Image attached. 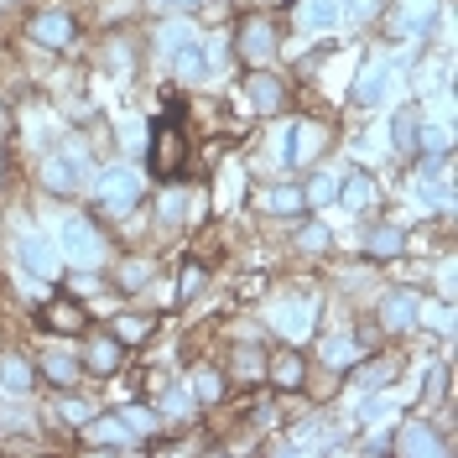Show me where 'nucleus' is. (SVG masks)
Wrapping results in <instances>:
<instances>
[{
    "instance_id": "27",
    "label": "nucleus",
    "mask_w": 458,
    "mask_h": 458,
    "mask_svg": "<svg viewBox=\"0 0 458 458\" xmlns=\"http://www.w3.org/2000/svg\"><path fill=\"white\" fill-rule=\"evenodd\" d=\"M302 199H308V203H328V199H339V182H334V172H318L313 182L302 188Z\"/></svg>"
},
{
    "instance_id": "38",
    "label": "nucleus",
    "mask_w": 458,
    "mask_h": 458,
    "mask_svg": "<svg viewBox=\"0 0 458 458\" xmlns=\"http://www.w3.org/2000/svg\"><path fill=\"white\" fill-rule=\"evenodd\" d=\"M125 57H136V53H131V47L114 37V42H110V63H114V68H125Z\"/></svg>"
},
{
    "instance_id": "3",
    "label": "nucleus",
    "mask_w": 458,
    "mask_h": 458,
    "mask_svg": "<svg viewBox=\"0 0 458 458\" xmlns=\"http://www.w3.org/2000/svg\"><path fill=\"white\" fill-rule=\"evenodd\" d=\"M63 245H68V256L84 260V266H94V260L105 256V240H99V229L89 225V219H68L63 225Z\"/></svg>"
},
{
    "instance_id": "2",
    "label": "nucleus",
    "mask_w": 458,
    "mask_h": 458,
    "mask_svg": "<svg viewBox=\"0 0 458 458\" xmlns=\"http://www.w3.org/2000/svg\"><path fill=\"white\" fill-rule=\"evenodd\" d=\"M188 162V136L177 125H157V141H151V167L157 172H177Z\"/></svg>"
},
{
    "instance_id": "24",
    "label": "nucleus",
    "mask_w": 458,
    "mask_h": 458,
    "mask_svg": "<svg viewBox=\"0 0 458 458\" xmlns=\"http://www.w3.org/2000/svg\"><path fill=\"white\" fill-rule=\"evenodd\" d=\"M84 428H89V422H84ZM89 437H94L99 448H131V443H125V422H94Z\"/></svg>"
},
{
    "instance_id": "36",
    "label": "nucleus",
    "mask_w": 458,
    "mask_h": 458,
    "mask_svg": "<svg viewBox=\"0 0 458 458\" xmlns=\"http://www.w3.org/2000/svg\"><path fill=\"white\" fill-rule=\"evenodd\" d=\"M182 214V193H162V219H177Z\"/></svg>"
},
{
    "instance_id": "23",
    "label": "nucleus",
    "mask_w": 458,
    "mask_h": 458,
    "mask_svg": "<svg viewBox=\"0 0 458 458\" xmlns=\"http://www.w3.org/2000/svg\"><path fill=\"white\" fill-rule=\"evenodd\" d=\"M271 380H276L282 391H292V386H302V360H297V354H282V360L271 365Z\"/></svg>"
},
{
    "instance_id": "33",
    "label": "nucleus",
    "mask_w": 458,
    "mask_h": 458,
    "mask_svg": "<svg viewBox=\"0 0 458 458\" xmlns=\"http://www.w3.org/2000/svg\"><path fill=\"white\" fill-rule=\"evenodd\" d=\"M120 286H131V292H136V286H146V260H131V266L120 271Z\"/></svg>"
},
{
    "instance_id": "15",
    "label": "nucleus",
    "mask_w": 458,
    "mask_h": 458,
    "mask_svg": "<svg viewBox=\"0 0 458 458\" xmlns=\"http://www.w3.org/2000/svg\"><path fill=\"white\" fill-rule=\"evenodd\" d=\"M260 208H266V214H302L308 199H302V188H266V193H260Z\"/></svg>"
},
{
    "instance_id": "13",
    "label": "nucleus",
    "mask_w": 458,
    "mask_h": 458,
    "mask_svg": "<svg viewBox=\"0 0 458 458\" xmlns=\"http://www.w3.org/2000/svg\"><path fill=\"white\" fill-rule=\"evenodd\" d=\"M89 370L94 375H114L120 370V339H110V334L89 339Z\"/></svg>"
},
{
    "instance_id": "26",
    "label": "nucleus",
    "mask_w": 458,
    "mask_h": 458,
    "mask_svg": "<svg viewBox=\"0 0 458 458\" xmlns=\"http://www.w3.org/2000/svg\"><path fill=\"white\" fill-rule=\"evenodd\" d=\"M370 199H375L370 177H365V172H354V177L344 182V203H349V208H365V203H370Z\"/></svg>"
},
{
    "instance_id": "25",
    "label": "nucleus",
    "mask_w": 458,
    "mask_h": 458,
    "mask_svg": "<svg viewBox=\"0 0 458 458\" xmlns=\"http://www.w3.org/2000/svg\"><path fill=\"white\" fill-rule=\"evenodd\" d=\"M0 386H11V391H27V386H31V370L16 360V354H5V360H0Z\"/></svg>"
},
{
    "instance_id": "11",
    "label": "nucleus",
    "mask_w": 458,
    "mask_h": 458,
    "mask_svg": "<svg viewBox=\"0 0 458 458\" xmlns=\"http://www.w3.org/2000/svg\"><path fill=\"white\" fill-rule=\"evenodd\" d=\"M245 94H250V105H256L260 114H271V110H282V84L266 73V68H256L250 73V84H245Z\"/></svg>"
},
{
    "instance_id": "30",
    "label": "nucleus",
    "mask_w": 458,
    "mask_h": 458,
    "mask_svg": "<svg viewBox=\"0 0 458 458\" xmlns=\"http://www.w3.org/2000/svg\"><path fill=\"white\" fill-rule=\"evenodd\" d=\"M323 354H328V365H334V370L354 365V344H349V339H328V349H323Z\"/></svg>"
},
{
    "instance_id": "29",
    "label": "nucleus",
    "mask_w": 458,
    "mask_h": 458,
    "mask_svg": "<svg viewBox=\"0 0 458 458\" xmlns=\"http://www.w3.org/2000/svg\"><path fill=\"white\" fill-rule=\"evenodd\" d=\"M47 375H53L57 386H73V380H79V365H73V354H47Z\"/></svg>"
},
{
    "instance_id": "14",
    "label": "nucleus",
    "mask_w": 458,
    "mask_h": 458,
    "mask_svg": "<svg viewBox=\"0 0 458 458\" xmlns=\"http://www.w3.org/2000/svg\"><path fill=\"white\" fill-rule=\"evenodd\" d=\"M42 182L53 188L57 199H68V193H73V182H79V172H73L68 157H47V162H42Z\"/></svg>"
},
{
    "instance_id": "16",
    "label": "nucleus",
    "mask_w": 458,
    "mask_h": 458,
    "mask_svg": "<svg viewBox=\"0 0 458 458\" xmlns=\"http://www.w3.org/2000/svg\"><path fill=\"white\" fill-rule=\"evenodd\" d=\"M172 73H177L182 84H199L203 73H208V63H203L199 47H177V53H172Z\"/></svg>"
},
{
    "instance_id": "8",
    "label": "nucleus",
    "mask_w": 458,
    "mask_h": 458,
    "mask_svg": "<svg viewBox=\"0 0 458 458\" xmlns=\"http://www.w3.org/2000/svg\"><path fill=\"white\" fill-rule=\"evenodd\" d=\"M396 454H443V443H437V432L428 428V422H406V428H401V437H396Z\"/></svg>"
},
{
    "instance_id": "10",
    "label": "nucleus",
    "mask_w": 458,
    "mask_h": 458,
    "mask_svg": "<svg viewBox=\"0 0 458 458\" xmlns=\"http://www.w3.org/2000/svg\"><path fill=\"white\" fill-rule=\"evenodd\" d=\"M42 323H47L53 334H79V328H84V302H73V297H57L53 308L42 313Z\"/></svg>"
},
{
    "instance_id": "21",
    "label": "nucleus",
    "mask_w": 458,
    "mask_h": 458,
    "mask_svg": "<svg viewBox=\"0 0 458 458\" xmlns=\"http://www.w3.org/2000/svg\"><path fill=\"white\" fill-rule=\"evenodd\" d=\"M193 396H199L203 406H214V401L225 396V375L219 370H199L193 375Z\"/></svg>"
},
{
    "instance_id": "19",
    "label": "nucleus",
    "mask_w": 458,
    "mask_h": 458,
    "mask_svg": "<svg viewBox=\"0 0 458 458\" xmlns=\"http://www.w3.org/2000/svg\"><path fill=\"white\" fill-rule=\"evenodd\" d=\"M401 229H370V240H365V250H370L375 260H391V256H401Z\"/></svg>"
},
{
    "instance_id": "9",
    "label": "nucleus",
    "mask_w": 458,
    "mask_h": 458,
    "mask_svg": "<svg viewBox=\"0 0 458 458\" xmlns=\"http://www.w3.org/2000/svg\"><path fill=\"white\" fill-rule=\"evenodd\" d=\"M318 141H323V131H318L313 120H302V125H292V131H286V151H282V157L297 167V162H308V157L318 151Z\"/></svg>"
},
{
    "instance_id": "4",
    "label": "nucleus",
    "mask_w": 458,
    "mask_h": 458,
    "mask_svg": "<svg viewBox=\"0 0 458 458\" xmlns=\"http://www.w3.org/2000/svg\"><path fill=\"white\" fill-rule=\"evenodd\" d=\"M16 260L27 266V276H42V282L57 276V256H53V245H47L42 234H21V240H16Z\"/></svg>"
},
{
    "instance_id": "35",
    "label": "nucleus",
    "mask_w": 458,
    "mask_h": 458,
    "mask_svg": "<svg viewBox=\"0 0 458 458\" xmlns=\"http://www.w3.org/2000/svg\"><path fill=\"white\" fill-rule=\"evenodd\" d=\"M162 411H167V417H182V411H188V396H182V391H167V396H162Z\"/></svg>"
},
{
    "instance_id": "37",
    "label": "nucleus",
    "mask_w": 458,
    "mask_h": 458,
    "mask_svg": "<svg viewBox=\"0 0 458 458\" xmlns=\"http://www.w3.org/2000/svg\"><path fill=\"white\" fill-rule=\"evenodd\" d=\"M63 417H68V422H89V406L84 401H63Z\"/></svg>"
},
{
    "instance_id": "6",
    "label": "nucleus",
    "mask_w": 458,
    "mask_h": 458,
    "mask_svg": "<svg viewBox=\"0 0 458 458\" xmlns=\"http://www.w3.org/2000/svg\"><path fill=\"white\" fill-rule=\"evenodd\" d=\"M31 37H37L42 47H68V42H73V16H68V11H37V16H31Z\"/></svg>"
},
{
    "instance_id": "20",
    "label": "nucleus",
    "mask_w": 458,
    "mask_h": 458,
    "mask_svg": "<svg viewBox=\"0 0 458 458\" xmlns=\"http://www.w3.org/2000/svg\"><path fill=\"white\" fill-rule=\"evenodd\" d=\"M380 313H386L391 328H406L411 313H417V297H411V292H396V297H386V308H380Z\"/></svg>"
},
{
    "instance_id": "5",
    "label": "nucleus",
    "mask_w": 458,
    "mask_h": 458,
    "mask_svg": "<svg viewBox=\"0 0 458 458\" xmlns=\"http://www.w3.org/2000/svg\"><path fill=\"white\" fill-rule=\"evenodd\" d=\"M271 53H276V31H271V21H260V16L240 21V57L260 68V63H266Z\"/></svg>"
},
{
    "instance_id": "40",
    "label": "nucleus",
    "mask_w": 458,
    "mask_h": 458,
    "mask_svg": "<svg viewBox=\"0 0 458 458\" xmlns=\"http://www.w3.org/2000/svg\"><path fill=\"white\" fill-rule=\"evenodd\" d=\"M172 5H182V11H193V5H199V0H172Z\"/></svg>"
},
{
    "instance_id": "31",
    "label": "nucleus",
    "mask_w": 458,
    "mask_h": 458,
    "mask_svg": "<svg viewBox=\"0 0 458 458\" xmlns=\"http://www.w3.org/2000/svg\"><path fill=\"white\" fill-rule=\"evenodd\" d=\"M199 286H203V266L193 260V266H182V286H177V297H193Z\"/></svg>"
},
{
    "instance_id": "28",
    "label": "nucleus",
    "mask_w": 458,
    "mask_h": 458,
    "mask_svg": "<svg viewBox=\"0 0 458 458\" xmlns=\"http://www.w3.org/2000/svg\"><path fill=\"white\" fill-rule=\"evenodd\" d=\"M146 334H151V318H120L114 323V339L120 344H141Z\"/></svg>"
},
{
    "instance_id": "7",
    "label": "nucleus",
    "mask_w": 458,
    "mask_h": 458,
    "mask_svg": "<svg viewBox=\"0 0 458 458\" xmlns=\"http://www.w3.org/2000/svg\"><path fill=\"white\" fill-rule=\"evenodd\" d=\"M271 323L282 328L286 339H308V334H313V308H308V302H282V308L271 313Z\"/></svg>"
},
{
    "instance_id": "39",
    "label": "nucleus",
    "mask_w": 458,
    "mask_h": 458,
    "mask_svg": "<svg viewBox=\"0 0 458 458\" xmlns=\"http://www.w3.org/2000/svg\"><path fill=\"white\" fill-rule=\"evenodd\" d=\"M349 5H354V16H375L380 11V0H349Z\"/></svg>"
},
{
    "instance_id": "18",
    "label": "nucleus",
    "mask_w": 458,
    "mask_h": 458,
    "mask_svg": "<svg viewBox=\"0 0 458 458\" xmlns=\"http://www.w3.org/2000/svg\"><path fill=\"white\" fill-rule=\"evenodd\" d=\"M360 105H375L380 94H386V63H365V73H360Z\"/></svg>"
},
{
    "instance_id": "12",
    "label": "nucleus",
    "mask_w": 458,
    "mask_h": 458,
    "mask_svg": "<svg viewBox=\"0 0 458 458\" xmlns=\"http://www.w3.org/2000/svg\"><path fill=\"white\" fill-rule=\"evenodd\" d=\"M297 21H302V27H313V31H334V27H339V0H302Z\"/></svg>"
},
{
    "instance_id": "17",
    "label": "nucleus",
    "mask_w": 458,
    "mask_h": 458,
    "mask_svg": "<svg viewBox=\"0 0 458 458\" xmlns=\"http://www.w3.org/2000/svg\"><path fill=\"white\" fill-rule=\"evenodd\" d=\"M229 370H234V380H260V375H266V354L245 344V349H234V365H229Z\"/></svg>"
},
{
    "instance_id": "22",
    "label": "nucleus",
    "mask_w": 458,
    "mask_h": 458,
    "mask_svg": "<svg viewBox=\"0 0 458 458\" xmlns=\"http://www.w3.org/2000/svg\"><path fill=\"white\" fill-rule=\"evenodd\" d=\"M396 151L401 157H417V114L411 110L396 114Z\"/></svg>"
},
{
    "instance_id": "32",
    "label": "nucleus",
    "mask_w": 458,
    "mask_h": 458,
    "mask_svg": "<svg viewBox=\"0 0 458 458\" xmlns=\"http://www.w3.org/2000/svg\"><path fill=\"white\" fill-rule=\"evenodd\" d=\"M120 422H125L131 432H146V428H151V411H141V406H125V411H120Z\"/></svg>"
},
{
    "instance_id": "34",
    "label": "nucleus",
    "mask_w": 458,
    "mask_h": 458,
    "mask_svg": "<svg viewBox=\"0 0 458 458\" xmlns=\"http://www.w3.org/2000/svg\"><path fill=\"white\" fill-rule=\"evenodd\" d=\"M323 245H328V229H323V225L302 229V250H323Z\"/></svg>"
},
{
    "instance_id": "1",
    "label": "nucleus",
    "mask_w": 458,
    "mask_h": 458,
    "mask_svg": "<svg viewBox=\"0 0 458 458\" xmlns=\"http://www.w3.org/2000/svg\"><path fill=\"white\" fill-rule=\"evenodd\" d=\"M141 203V177L131 167H114L99 177V208H110V214H125V208H136Z\"/></svg>"
}]
</instances>
